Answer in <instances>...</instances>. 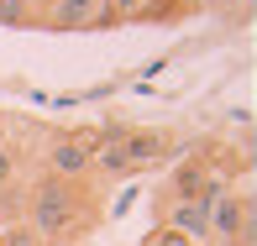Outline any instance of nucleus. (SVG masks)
<instances>
[{
  "mask_svg": "<svg viewBox=\"0 0 257 246\" xmlns=\"http://www.w3.org/2000/svg\"><path fill=\"white\" fill-rule=\"evenodd\" d=\"M27 225L42 241H84L95 225V194L89 183H63L42 173L27 189Z\"/></svg>",
  "mask_w": 257,
  "mask_h": 246,
  "instance_id": "f257e3e1",
  "label": "nucleus"
},
{
  "mask_svg": "<svg viewBox=\"0 0 257 246\" xmlns=\"http://www.w3.org/2000/svg\"><path fill=\"white\" fill-rule=\"evenodd\" d=\"M115 147H121L126 178L173 162V136H168V131H153V126H115Z\"/></svg>",
  "mask_w": 257,
  "mask_h": 246,
  "instance_id": "f03ea898",
  "label": "nucleus"
},
{
  "mask_svg": "<svg viewBox=\"0 0 257 246\" xmlns=\"http://www.w3.org/2000/svg\"><path fill=\"white\" fill-rule=\"evenodd\" d=\"M220 189H226V178L210 168V157H200V152L184 157L179 168H173V178H168V199H210Z\"/></svg>",
  "mask_w": 257,
  "mask_h": 246,
  "instance_id": "7ed1b4c3",
  "label": "nucleus"
},
{
  "mask_svg": "<svg viewBox=\"0 0 257 246\" xmlns=\"http://www.w3.org/2000/svg\"><path fill=\"white\" fill-rule=\"evenodd\" d=\"M247 220H252V199H247V194H236V189L210 194V236H215V241L236 246V241H241V225H247Z\"/></svg>",
  "mask_w": 257,
  "mask_h": 246,
  "instance_id": "20e7f679",
  "label": "nucleus"
},
{
  "mask_svg": "<svg viewBox=\"0 0 257 246\" xmlns=\"http://www.w3.org/2000/svg\"><path fill=\"white\" fill-rule=\"evenodd\" d=\"M158 225H168V230H179V236L205 246L210 241V199H163Z\"/></svg>",
  "mask_w": 257,
  "mask_h": 246,
  "instance_id": "39448f33",
  "label": "nucleus"
},
{
  "mask_svg": "<svg viewBox=\"0 0 257 246\" xmlns=\"http://www.w3.org/2000/svg\"><path fill=\"white\" fill-rule=\"evenodd\" d=\"M42 173L63 183H89V152L74 142V136H53L48 152H42Z\"/></svg>",
  "mask_w": 257,
  "mask_h": 246,
  "instance_id": "423d86ee",
  "label": "nucleus"
},
{
  "mask_svg": "<svg viewBox=\"0 0 257 246\" xmlns=\"http://www.w3.org/2000/svg\"><path fill=\"white\" fill-rule=\"evenodd\" d=\"M95 6L100 0H42L37 6V27H48V32H89Z\"/></svg>",
  "mask_w": 257,
  "mask_h": 246,
  "instance_id": "0eeeda50",
  "label": "nucleus"
},
{
  "mask_svg": "<svg viewBox=\"0 0 257 246\" xmlns=\"http://www.w3.org/2000/svg\"><path fill=\"white\" fill-rule=\"evenodd\" d=\"M184 11H189V0H142V11H137L132 21H142V27H153V21H179Z\"/></svg>",
  "mask_w": 257,
  "mask_h": 246,
  "instance_id": "6e6552de",
  "label": "nucleus"
},
{
  "mask_svg": "<svg viewBox=\"0 0 257 246\" xmlns=\"http://www.w3.org/2000/svg\"><path fill=\"white\" fill-rule=\"evenodd\" d=\"M0 27H37V6L32 0H0Z\"/></svg>",
  "mask_w": 257,
  "mask_h": 246,
  "instance_id": "1a4fd4ad",
  "label": "nucleus"
},
{
  "mask_svg": "<svg viewBox=\"0 0 257 246\" xmlns=\"http://www.w3.org/2000/svg\"><path fill=\"white\" fill-rule=\"evenodd\" d=\"M0 246H48V241H42L37 230L27 225V220H16V225H6V230H0Z\"/></svg>",
  "mask_w": 257,
  "mask_h": 246,
  "instance_id": "9d476101",
  "label": "nucleus"
},
{
  "mask_svg": "<svg viewBox=\"0 0 257 246\" xmlns=\"http://www.w3.org/2000/svg\"><path fill=\"white\" fill-rule=\"evenodd\" d=\"M16 173H21V152L16 147H0V189H16Z\"/></svg>",
  "mask_w": 257,
  "mask_h": 246,
  "instance_id": "9b49d317",
  "label": "nucleus"
},
{
  "mask_svg": "<svg viewBox=\"0 0 257 246\" xmlns=\"http://www.w3.org/2000/svg\"><path fill=\"white\" fill-rule=\"evenodd\" d=\"M142 246H200V241H189V236H179V230H168V225H153L142 236Z\"/></svg>",
  "mask_w": 257,
  "mask_h": 246,
  "instance_id": "f8f14e48",
  "label": "nucleus"
},
{
  "mask_svg": "<svg viewBox=\"0 0 257 246\" xmlns=\"http://www.w3.org/2000/svg\"><path fill=\"white\" fill-rule=\"evenodd\" d=\"M0 147H6V110H0Z\"/></svg>",
  "mask_w": 257,
  "mask_h": 246,
  "instance_id": "ddd939ff",
  "label": "nucleus"
}]
</instances>
